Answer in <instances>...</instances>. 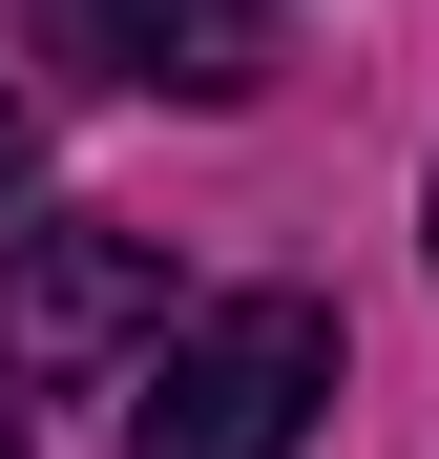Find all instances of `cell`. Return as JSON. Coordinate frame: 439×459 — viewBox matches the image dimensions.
Returning a JSON list of instances; mask_svg holds the SVG:
<instances>
[{"instance_id": "cell-1", "label": "cell", "mask_w": 439, "mask_h": 459, "mask_svg": "<svg viewBox=\"0 0 439 459\" xmlns=\"http://www.w3.org/2000/svg\"><path fill=\"white\" fill-rule=\"evenodd\" d=\"M335 292H231V314H189L168 334V376H146V418H126V459H293L314 438V397H335Z\"/></svg>"}, {"instance_id": "cell-2", "label": "cell", "mask_w": 439, "mask_h": 459, "mask_svg": "<svg viewBox=\"0 0 439 459\" xmlns=\"http://www.w3.org/2000/svg\"><path fill=\"white\" fill-rule=\"evenodd\" d=\"M146 334H168V230L63 209V230L0 251V376H126Z\"/></svg>"}, {"instance_id": "cell-3", "label": "cell", "mask_w": 439, "mask_h": 459, "mask_svg": "<svg viewBox=\"0 0 439 459\" xmlns=\"http://www.w3.org/2000/svg\"><path fill=\"white\" fill-rule=\"evenodd\" d=\"M63 42L146 105H251L272 84V0H63Z\"/></svg>"}, {"instance_id": "cell-4", "label": "cell", "mask_w": 439, "mask_h": 459, "mask_svg": "<svg viewBox=\"0 0 439 459\" xmlns=\"http://www.w3.org/2000/svg\"><path fill=\"white\" fill-rule=\"evenodd\" d=\"M42 168V105H22V63H0V188H22Z\"/></svg>"}, {"instance_id": "cell-5", "label": "cell", "mask_w": 439, "mask_h": 459, "mask_svg": "<svg viewBox=\"0 0 439 459\" xmlns=\"http://www.w3.org/2000/svg\"><path fill=\"white\" fill-rule=\"evenodd\" d=\"M0 459H22V397H0Z\"/></svg>"}, {"instance_id": "cell-6", "label": "cell", "mask_w": 439, "mask_h": 459, "mask_svg": "<svg viewBox=\"0 0 439 459\" xmlns=\"http://www.w3.org/2000/svg\"><path fill=\"white\" fill-rule=\"evenodd\" d=\"M418 230H439V209H418Z\"/></svg>"}]
</instances>
